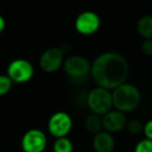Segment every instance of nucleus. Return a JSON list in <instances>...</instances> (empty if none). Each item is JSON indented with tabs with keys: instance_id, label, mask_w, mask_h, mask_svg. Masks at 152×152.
Masks as SVG:
<instances>
[{
	"instance_id": "obj_7",
	"label": "nucleus",
	"mask_w": 152,
	"mask_h": 152,
	"mask_svg": "<svg viewBox=\"0 0 152 152\" xmlns=\"http://www.w3.org/2000/svg\"><path fill=\"white\" fill-rule=\"evenodd\" d=\"M101 20L98 14L92 11H85L79 14L74 22L76 31L83 36H92L99 30Z\"/></svg>"
},
{
	"instance_id": "obj_1",
	"label": "nucleus",
	"mask_w": 152,
	"mask_h": 152,
	"mask_svg": "<svg viewBox=\"0 0 152 152\" xmlns=\"http://www.w3.org/2000/svg\"><path fill=\"white\" fill-rule=\"evenodd\" d=\"M90 74L98 87L113 91L126 83L129 75L128 61L120 53L103 52L93 61Z\"/></svg>"
},
{
	"instance_id": "obj_12",
	"label": "nucleus",
	"mask_w": 152,
	"mask_h": 152,
	"mask_svg": "<svg viewBox=\"0 0 152 152\" xmlns=\"http://www.w3.org/2000/svg\"><path fill=\"white\" fill-rule=\"evenodd\" d=\"M137 30L144 40H152V15H145L140 18L137 23Z\"/></svg>"
},
{
	"instance_id": "obj_18",
	"label": "nucleus",
	"mask_w": 152,
	"mask_h": 152,
	"mask_svg": "<svg viewBox=\"0 0 152 152\" xmlns=\"http://www.w3.org/2000/svg\"><path fill=\"white\" fill-rule=\"evenodd\" d=\"M142 52L147 56H152V40L148 39V40H144V42L142 43Z\"/></svg>"
},
{
	"instance_id": "obj_10",
	"label": "nucleus",
	"mask_w": 152,
	"mask_h": 152,
	"mask_svg": "<svg viewBox=\"0 0 152 152\" xmlns=\"http://www.w3.org/2000/svg\"><path fill=\"white\" fill-rule=\"evenodd\" d=\"M126 115L125 113L120 112L118 110H110L105 115L102 116V124L103 129L110 133L120 132L126 128L127 125Z\"/></svg>"
},
{
	"instance_id": "obj_3",
	"label": "nucleus",
	"mask_w": 152,
	"mask_h": 152,
	"mask_svg": "<svg viewBox=\"0 0 152 152\" xmlns=\"http://www.w3.org/2000/svg\"><path fill=\"white\" fill-rule=\"evenodd\" d=\"M87 105L92 114L103 116L113 110L112 92L101 87H96L89 92L87 96Z\"/></svg>"
},
{
	"instance_id": "obj_5",
	"label": "nucleus",
	"mask_w": 152,
	"mask_h": 152,
	"mask_svg": "<svg viewBox=\"0 0 152 152\" xmlns=\"http://www.w3.org/2000/svg\"><path fill=\"white\" fill-rule=\"evenodd\" d=\"M92 63L87 57L81 55H71L65 58L63 69L69 77L74 79L83 78L91 73Z\"/></svg>"
},
{
	"instance_id": "obj_17",
	"label": "nucleus",
	"mask_w": 152,
	"mask_h": 152,
	"mask_svg": "<svg viewBox=\"0 0 152 152\" xmlns=\"http://www.w3.org/2000/svg\"><path fill=\"white\" fill-rule=\"evenodd\" d=\"M134 152H152V141L148 139L141 140L135 145Z\"/></svg>"
},
{
	"instance_id": "obj_8",
	"label": "nucleus",
	"mask_w": 152,
	"mask_h": 152,
	"mask_svg": "<svg viewBox=\"0 0 152 152\" xmlns=\"http://www.w3.org/2000/svg\"><path fill=\"white\" fill-rule=\"evenodd\" d=\"M65 55L61 48L51 47L41 54L39 59L40 68L46 73H54L63 67Z\"/></svg>"
},
{
	"instance_id": "obj_6",
	"label": "nucleus",
	"mask_w": 152,
	"mask_h": 152,
	"mask_svg": "<svg viewBox=\"0 0 152 152\" xmlns=\"http://www.w3.org/2000/svg\"><path fill=\"white\" fill-rule=\"evenodd\" d=\"M73 126V121L68 113L56 112L48 120V131L55 139L67 137Z\"/></svg>"
},
{
	"instance_id": "obj_15",
	"label": "nucleus",
	"mask_w": 152,
	"mask_h": 152,
	"mask_svg": "<svg viewBox=\"0 0 152 152\" xmlns=\"http://www.w3.org/2000/svg\"><path fill=\"white\" fill-rule=\"evenodd\" d=\"M126 128L128 132L132 135H139L144 131V124L137 119H133L127 122Z\"/></svg>"
},
{
	"instance_id": "obj_13",
	"label": "nucleus",
	"mask_w": 152,
	"mask_h": 152,
	"mask_svg": "<svg viewBox=\"0 0 152 152\" xmlns=\"http://www.w3.org/2000/svg\"><path fill=\"white\" fill-rule=\"evenodd\" d=\"M85 128L91 134H96V133L103 130L102 116H99V115L96 114L89 115L85 120Z\"/></svg>"
},
{
	"instance_id": "obj_11",
	"label": "nucleus",
	"mask_w": 152,
	"mask_h": 152,
	"mask_svg": "<svg viewBox=\"0 0 152 152\" xmlns=\"http://www.w3.org/2000/svg\"><path fill=\"white\" fill-rule=\"evenodd\" d=\"M92 146L95 152H113L116 147V141L113 133L101 130L94 134Z\"/></svg>"
},
{
	"instance_id": "obj_14",
	"label": "nucleus",
	"mask_w": 152,
	"mask_h": 152,
	"mask_svg": "<svg viewBox=\"0 0 152 152\" xmlns=\"http://www.w3.org/2000/svg\"><path fill=\"white\" fill-rule=\"evenodd\" d=\"M73 143L68 137H57L53 144V152H73Z\"/></svg>"
},
{
	"instance_id": "obj_2",
	"label": "nucleus",
	"mask_w": 152,
	"mask_h": 152,
	"mask_svg": "<svg viewBox=\"0 0 152 152\" xmlns=\"http://www.w3.org/2000/svg\"><path fill=\"white\" fill-rule=\"evenodd\" d=\"M113 106L123 113H130L140 105L141 92L134 85L124 83L112 91Z\"/></svg>"
},
{
	"instance_id": "obj_4",
	"label": "nucleus",
	"mask_w": 152,
	"mask_h": 152,
	"mask_svg": "<svg viewBox=\"0 0 152 152\" xmlns=\"http://www.w3.org/2000/svg\"><path fill=\"white\" fill-rule=\"evenodd\" d=\"M34 68L29 61L25 58H17L9 64L7 75L14 83H28L34 77Z\"/></svg>"
},
{
	"instance_id": "obj_16",
	"label": "nucleus",
	"mask_w": 152,
	"mask_h": 152,
	"mask_svg": "<svg viewBox=\"0 0 152 152\" xmlns=\"http://www.w3.org/2000/svg\"><path fill=\"white\" fill-rule=\"evenodd\" d=\"M13 81L7 74H1L0 75V97L5 96L10 93L13 87Z\"/></svg>"
},
{
	"instance_id": "obj_20",
	"label": "nucleus",
	"mask_w": 152,
	"mask_h": 152,
	"mask_svg": "<svg viewBox=\"0 0 152 152\" xmlns=\"http://www.w3.org/2000/svg\"><path fill=\"white\" fill-rule=\"evenodd\" d=\"M5 25H7V23H5L4 18H3L2 16L0 15V34H2V32L4 31Z\"/></svg>"
},
{
	"instance_id": "obj_19",
	"label": "nucleus",
	"mask_w": 152,
	"mask_h": 152,
	"mask_svg": "<svg viewBox=\"0 0 152 152\" xmlns=\"http://www.w3.org/2000/svg\"><path fill=\"white\" fill-rule=\"evenodd\" d=\"M143 133L145 134V137L152 141V119L149 120L147 123L144 124V131Z\"/></svg>"
},
{
	"instance_id": "obj_9",
	"label": "nucleus",
	"mask_w": 152,
	"mask_h": 152,
	"mask_svg": "<svg viewBox=\"0 0 152 152\" xmlns=\"http://www.w3.org/2000/svg\"><path fill=\"white\" fill-rule=\"evenodd\" d=\"M46 147L47 137L41 129H29L22 137L21 148L23 152H44Z\"/></svg>"
}]
</instances>
